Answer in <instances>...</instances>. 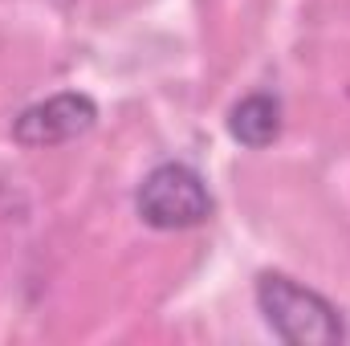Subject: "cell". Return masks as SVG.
Segmentation results:
<instances>
[{
  "instance_id": "4",
  "label": "cell",
  "mask_w": 350,
  "mask_h": 346,
  "mask_svg": "<svg viewBox=\"0 0 350 346\" xmlns=\"http://www.w3.org/2000/svg\"><path fill=\"white\" fill-rule=\"evenodd\" d=\"M281 122H285V110H281V98L257 90V94H245L232 110H228V135L249 147V151H261L269 143H277L281 135Z\"/></svg>"
},
{
  "instance_id": "2",
  "label": "cell",
  "mask_w": 350,
  "mask_h": 346,
  "mask_svg": "<svg viewBox=\"0 0 350 346\" xmlns=\"http://www.w3.org/2000/svg\"><path fill=\"white\" fill-rule=\"evenodd\" d=\"M135 212L147 228L159 232H183V228H200L212 212L216 200L204 183V175L191 163H159L143 175L139 191H135Z\"/></svg>"
},
{
  "instance_id": "3",
  "label": "cell",
  "mask_w": 350,
  "mask_h": 346,
  "mask_svg": "<svg viewBox=\"0 0 350 346\" xmlns=\"http://www.w3.org/2000/svg\"><path fill=\"white\" fill-rule=\"evenodd\" d=\"M94 122H98V102L82 90H62V94H49L25 106L12 118V143H21L25 151L62 147L94 131Z\"/></svg>"
},
{
  "instance_id": "1",
  "label": "cell",
  "mask_w": 350,
  "mask_h": 346,
  "mask_svg": "<svg viewBox=\"0 0 350 346\" xmlns=\"http://www.w3.org/2000/svg\"><path fill=\"white\" fill-rule=\"evenodd\" d=\"M257 310H261L265 326L289 346H334L347 338L342 310L326 293L277 269L257 273Z\"/></svg>"
}]
</instances>
